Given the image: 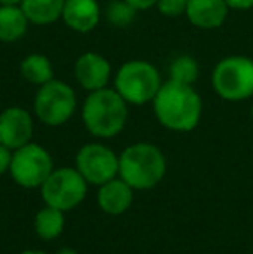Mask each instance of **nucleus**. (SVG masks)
Segmentation results:
<instances>
[{
    "instance_id": "obj_4",
    "label": "nucleus",
    "mask_w": 253,
    "mask_h": 254,
    "mask_svg": "<svg viewBox=\"0 0 253 254\" xmlns=\"http://www.w3.org/2000/svg\"><path fill=\"white\" fill-rule=\"evenodd\" d=\"M213 90L229 102L247 101L253 95V59L247 56L224 57L212 73Z\"/></svg>"
},
{
    "instance_id": "obj_8",
    "label": "nucleus",
    "mask_w": 253,
    "mask_h": 254,
    "mask_svg": "<svg viewBox=\"0 0 253 254\" xmlns=\"http://www.w3.org/2000/svg\"><path fill=\"white\" fill-rule=\"evenodd\" d=\"M54 171L51 154L38 144H26L12 151L9 173L17 185L24 189L42 187L49 175Z\"/></svg>"
},
{
    "instance_id": "obj_7",
    "label": "nucleus",
    "mask_w": 253,
    "mask_h": 254,
    "mask_svg": "<svg viewBox=\"0 0 253 254\" xmlns=\"http://www.w3.org/2000/svg\"><path fill=\"white\" fill-rule=\"evenodd\" d=\"M40 190L47 206L70 211L82 204L87 195V180L77 168H59L49 175Z\"/></svg>"
},
{
    "instance_id": "obj_18",
    "label": "nucleus",
    "mask_w": 253,
    "mask_h": 254,
    "mask_svg": "<svg viewBox=\"0 0 253 254\" xmlns=\"http://www.w3.org/2000/svg\"><path fill=\"white\" fill-rule=\"evenodd\" d=\"M21 74L33 85H44L52 80V64L42 54H31L21 63Z\"/></svg>"
},
{
    "instance_id": "obj_2",
    "label": "nucleus",
    "mask_w": 253,
    "mask_h": 254,
    "mask_svg": "<svg viewBox=\"0 0 253 254\" xmlns=\"http://www.w3.org/2000/svg\"><path fill=\"white\" fill-rule=\"evenodd\" d=\"M167 173V159L160 147L148 142L128 145L120 156L118 175L132 189L148 190L163 180Z\"/></svg>"
},
{
    "instance_id": "obj_24",
    "label": "nucleus",
    "mask_w": 253,
    "mask_h": 254,
    "mask_svg": "<svg viewBox=\"0 0 253 254\" xmlns=\"http://www.w3.org/2000/svg\"><path fill=\"white\" fill-rule=\"evenodd\" d=\"M130 5H134L137 10H146L149 7L156 5V0H127Z\"/></svg>"
},
{
    "instance_id": "obj_16",
    "label": "nucleus",
    "mask_w": 253,
    "mask_h": 254,
    "mask_svg": "<svg viewBox=\"0 0 253 254\" xmlns=\"http://www.w3.org/2000/svg\"><path fill=\"white\" fill-rule=\"evenodd\" d=\"M19 5L28 21L35 24H51L63 16L64 0H21Z\"/></svg>"
},
{
    "instance_id": "obj_25",
    "label": "nucleus",
    "mask_w": 253,
    "mask_h": 254,
    "mask_svg": "<svg viewBox=\"0 0 253 254\" xmlns=\"http://www.w3.org/2000/svg\"><path fill=\"white\" fill-rule=\"evenodd\" d=\"M21 0H0V5H19Z\"/></svg>"
},
{
    "instance_id": "obj_19",
    "label": "nucleus",
    "mask_w": 253,
    "mask_h": 254,
    "mask_svg": "<svg viewBox=\"0 0 253 254\" xmlns=\"http://www.w3.org/2000/svg\"><path fill=\"white\" fill-rule=\"evenodd\" d=\"M199 76V66L194 57L179 56L170 64V80L184 85H192Z\"/></svg>"
},
{
    "instance_id": "obj_21",
    "label": "nucleus",
    "mask_w": 253,
    "mask_h": 254,
    "mask_svg": "<svg viewBox=\"0 0 253 254\" xmlns=\"http://www.w3.org/2000/svg\"><path fill=\"white\" fill-rule=\"evenodd\" d=\"M187 2L189 0H156V7L163 16L177 17L180 14H186Z\"/></svg>"
},
{
    "instance_id": "obj_15",
    "label": "nucleus",
    "mask_w": 253,
    "mask_h": 254,
    "mask_svg": "<svg viewBox=\"0 0 253 254\" xmlns=\"http://www.w3.org/2000/svg\"><path fill=\"white\" fill-rule=\"evenodd\" d=\"M28 17L21 5H0V42H16L26 33Z\"/></svg>"
},
{
    "instance_id": "obj_13",
    "label": "nucleus",
    "mask_w": 253,
    "mask_h": 254,
    "mask_svg": "<svg viewBox=\"0 0 253 254\" xmlns=\"http://www.w3.org/2000/svg\"><path fill=\"white\" fill-rule=\"evenodd\" d=\"M63 21L78 33H88L97 26L101 9L97 0H64Z\"/></svg>"
},
{
    "instance_id": "obj_1",
    "label": "nucleus",
    "mask_w": 253,
    "mask_h": 254,
    "mask_svg": "<svg viewBox=\"0 0 253 254\" xmlns=\"http://www.w3.org/2000/svg\"><path fill=\"white\" fill-rule=\"evenodd\" d=\"M153 107L158 121L165 128L172 131H191L201 120L203 104L192 85L169 80L162 83L153 99Z\"/></svg>"
},
{
    "instance_id": "obj_26",
    "label": "nucleus",
    "mask_w": 253,
    "mask_h": 254,
    "mask_svg": "<svg viewBox=\"0 0 253 254\" xmlns=\"http://www.w3.org/2000/svg\"><path fill=\"white\" fill-rule=\"evenodd\" d=\"M56 254H78L73 248H61Z\"/></svg>"
},
{
    "instance_id": "obj_6",
    "label": "nucleus",
    "mask_w": 253,
    "mask_h": 254,
    "mask_svg": "<svg viewBox=\"0 0 253 254\" xmlns=\"http://www.w3.org/2000/svg\"><path fill=\"white\" fill-rule=\"evenodd\" d=\"M33 109L37 118L49 127L64 125L77 109L75 90L61 80H54L40 85L35 95Z\"/></svg>"
},
{
    "instance_id": "obj_20",
    "label": "nucleus",
    "mask_w": 253,
    "mask_h": 254,
    "mask_svg": "<svg viewBox=\"0 0 253 254\" xmlns=\"http://www.w3.org/2000/svg\"><path fill=\"white\" fill-rule=\"evenodd\" d=\"M135 12H137V9L130 5L127 0H115L108 7L106 14H108V21H111L115 26H127L134 21Z\"/></svg>"
},
{
    "instance_id": "obj_9",
    "label": "nucleus",
    "mask_w": 253,
    "mask_h": 254,
    "mask_svg": "<svg viewBox=\"0 0 253 254\" xmlns=\"http://www.w3.org/2000/svg\"><path fill=\"white\" fill-rule=\"evenodd\" d=\"M75 164L87 184L101 187L118 175L120 157L102 144H87L77 152Z\"/></svg>"
},
{
    "instance_id": "obj_5",
    "label": "nucleus",
    "mask_w": 253,
    "mask_h": 254,
    "mask_svg": "<svg viewBox=\"0 0 253 254\" xmlns=\"http://www.w3.org/2000/svg\"><path fill=\"white\" fill-rule=\"evenodd\" d=\"M162 78L153 64L146 61H130L118 69L115 76V90L127 101V104H142L153 102L156 97Z\"/></svg>"
},
{
    "instance_id": "obj_23",
    "label": "nucleus",
    "mask_w": 253,
    "mask_h": 254,
    "mask_svg": "<svg viewBox=\"0 0 253 254\" xmlns=\"http://www.w3.org/2000/svg\"><path fill=\"white\" fill-rule=\"evenodd\" d=\"M226 3L229 5V9L238 10H247L253 7V0H226Z\"/></svg>"
},
{
    "instance_id": "obj_10",
    "label": "nucleus",
    "mask_w": 253,
    "mask_h": 254,
    "mask_svg": "<svg viewBox=\"0 0 253 254\" xmlns=\"http://www.w3.org/2000/svg\"><path fill=\"white\" fill-rule=\"evenodd\" d=\"M33 135V120L23 107H9L0 114V144L16 149L30 144Z\"/></svg>"
},
{
    "instance_id": "obj_11",
    "label": "nucleus",
    "mask_w": 253,
    "mask_h": 254,
    "mask_svg": "<svg viewBox=\"0 0 253 254\" xmlns=\"http://www.w3.org/2000/svg\"><path fill=\"white\" fill-rule=\"evenodd\" d=\"M75 76L85 90H101L111 76V64L95 52H85L75 63Z\"/></svg>"
},
{
    "instance_id": "obj_22",
    "label": "nucleus",
    "mask_w": 253,
    "mask_h": 254,
    "mask_svg": "<svg viewBox=\"0 0 253 254\" xmlns=\"http://www.w3.org/2000/svg\"><path fill=\"white\" fill-rule=\"evenodd\" d=\"M10 161H12V149H9L3 144H0V175H3L5 171H9Z\"/></svg>"
},
{
    "instance_id": "obj_3",
    "label": "nucleus",
    "mask_w": 253,
    "mask_h": 254,
    "mask_svg": "<svg viewBox=\"0 0 253 254\" xmlns=\"http://www.w3.org/2000/svg\"><path fill=\"white\" fill-rule=\"evenodd\" d=\"M127 101L116 90L101 88L90 92L84 104L82 118L94 137L111 138L125 128L127 123Z\"/></svg>"
},
{
    "instance_id": "obj_27",
    "label": "nucleus",
    "mask_w": 253,
    "mask_h": 254,
    "mask_svg": "<svg viewBox=\"0 0 253 254\" xmlns=\"http://www.w3.org/2000/svg\"><path fill=\"white\" fill-rule=\"evenodd\" d=\"M21 254H47V253H44V251H35V249H28V251H23Z\"/></svg>"
},
{
    "instance_id": "obj_28",
    "label": "nucleus",
    "mask_w": 253,
    "mask_h": 254,
    "mask_svg": "<svg viewBox=\"0 0 253 254\" xmlns=\"http://www.w3.org/2000/svg\"><path fill=\"white\" fill-rule=\"evenodd\" d=\"M252 118H253V106H252Z\"/></svg>"
},
{
    "instance_id": "obj_12",
    "label": "nucleus",
    "mask_w": 253,
    "mask_h": 254,
    "mask_svg": "<svg viewBox=\"0 0 253 254\" xmlns=\"http://www.w3.org/2000/svg\"><path fill=\"white\" fill-rule=\"evenodd\" d=\"M229 5L226 0H189L186 16L191 24L201 30H213L227 19Z\"/></svg>"
},
{
    "instance_id": "obj_17",
    "label": "nucleus",
    "mask_w": 253,
    "mask_h": 254,
    "mask_svg": "<svg viewBox=\"0 0 253 254\" xmlns=\"http://www.w3.org/2000/svg\"><path fill=\"white\" fill-rule=\"evenodd\" d=\"M35 232L44 241H54L64 230V211L58 207L45 206L35 214Z\"/></svg>"
},
{
    "instance_id": "obj_14",
    "label": "nucleus",
    "mask_w": 253,
    "mask_h": 254,
    "mask_svg": "<svg viewBox=\"0 0 253 254\" xmlns=\"http://www.w3.org/2000/svg\"><path fill=\"white\" fill-rule=\"evenodd\" d=\"M97 202L104 213L118 216L125 213L134 202V189L122 178H113L101 185Z\"/></svg>"
}]
</instances>
